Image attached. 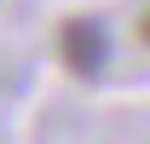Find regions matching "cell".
<instances>
[{"label": "cell", "mask_w": 150, "mask_h": 144, "mask_svg": "<svg viewBox=\"0 0 150 144\" xmlns=\"http://www.w3.org/2000/svg\"><path fill=\"white\" fill-rule=\"evenodd\" d=\"M110 23L104 18H87V12H75V18H64V29H58V58H64V69L81 75V81H98V75L110 69Z\"/></svg>", "instance_id": "cell-1"}]
</instances>
